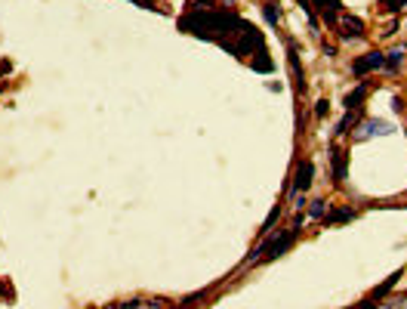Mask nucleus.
<instances>
[{"label": "nucleus", "mask_w": 407, "mask_h": 309, "mask_svg": "<svg viewBox=\"0 0 407 309\" xmlns=\"http://www.w3.org/2000/svg\"><path fill=\"white\" fill-rule=\"evenodd\" d=\"M401 65H404V47H395V50L386 56V68H389V71H398Z\"/></svg>", "instance_id": "obj_9"}, {"label": "nucleus", "mask_w": 407, "mask_h": 309, "mask_svg": "<svg viewBox=\"0 0 407 309\" xmlns=\"http://www.w3.org/2000/svg\"><path fill=\"white\" fill-rule=\"evenodd\" d=\"M312 176H315V164H312V161H299L296 179H293V192H306V189L312 186Z\"/></svg>", "instance_id": "obj_2"}, {"label": "nucleus", "mask_w": 407, "mask_h": 309, "mask_svg": "<svg viewBox=\"0 0 407 309\" xmlns=\"http://www.w3.org/2000/svg\"><path fill=\"white\" fill-rule=\"evenodd\" d=\"M383 4H386V7H389L392 13H401V10H404V4H407V0H383Z\"/></svg>", "instance_id": "obj_18"}, {"label": "nucleus", "mask_w": 407, "mask_h": 309, "mask_svg": "<svg viewBox=\"0 0 407 309\" xmlns=\"http://www.w3.org/2000/svg\"><path fill=\"white\" fill-rule=\"evenodd\" d=\"M327 108H330L327 99H318V102H315V114H318V118H324V114H327Z\"/></svg>", "instance_id": "obj_17"}, {"label": "nucleus", "mask_w": 407, "mask_h": 309, "mask_svg": "<svg viewBox=\"0 0 407 309\" xmlns=\"http://www.w3.org/2000/svg\"><path fill=\"white\" fill-rule=\"evenodd\" d=\"M352 217H355L352 207H340L336 213H327V223H346V220H352Z\"/></svg>", "instance_id": "obj_12"}, {"label": "nucleus", "mask_w": 407, "mask_h": 309, "mask_svg": "<svg viewBox=\"0 0 407 309\" xmlns=\"http://www.w3.org/2000/svg\"><path fill=\"white\" fill-rule=\"evenodd\" d=\"M330 161H333V179H336V182H340V179H346V151L333 148Z\"/></svg>", "instance_id": "obj_7"}, {"label": "nucleus", "mask_w": 407, "mask_h": 309, "mask_svg": "<svg viewBox=\"0 0 407 309\" xmlns=\"http://www.w3.org/2000/svg\"><path fill=\"white\" fill-rule=\"evenodd\" d=\"M315 7L321 10V16H324V22H327V25H333L336 22V16H340V0H315Z\"/></svg>", "instance_id": "obj_3"}, {"label": "nucleus", "mask_w": 407, "mask_h": 309, "mask_svg": "<svg viewBox=\"0 0 407 309\" xmlns=\"http://www.w3.org/2000/svg\"><path fill=\"white\" fill-rule=\"evenodd\" d=\"M309 213L315 217V220H324V217H327V201H312V207H309Z\"/></svg>", "instance_id": "obj_13"}, {"label": "nucleus", "mask_w": 407, "mask_h": 309, "mask_svg": "<svg viewBox=\"0 0 407 309\" xmlns=\"http://www.w3.org/2000/svg\"><path fill=\"white\" fill-rule=\"evenodd\" d=\"M253 71H272V59H265V50H259V59H253Z\"/></svg>", "instance_id": "obj_15"}, {"label": "nucleus", "mask_w": 407, "mask_h": 309, "mask_svg": "<svg viewBox=\"0 0 407 309\" xmlns=\"http://www.w3.org/2000/svg\"><path fill=\"white\" fill-rule=\"evenodd\" d=\"M374 133H392V130H389V124H383V121H367V124H361V133H358V139H364V136H374Z\"/></svg>", "instance_id": "obj_8"}, {"label": "nucleus", "mask_w": 407, "mask_h": 309, "mask_svg": "<svg viewBox=\"0 0 407 309\" xmlns=\"http://www.w3.org/2000/svg\"><path fill=\"white\" fill-rule=\"evenodd\" d=\"M139 306H142V300H124V303H114L108 309H139Z\"/></svg>", "instance_id": "obj_16"}, {"label": "nucleus", "mask_w": 407, "mask_h": 309, "mask_svg": "<svg viewBox=\"0 0 407 309\" xmlns=\"http://www.w3.org/2000/svg\"><path fill=\"white\" fill-rule=\"evenodd\" d=\"M296 235H299V229H293V226H290V229H284L281 235H272V238H268L259 251H253V254H250V260H247V263H253V260H275V257H281L284 251H287V248L296 241Z\"/></svg>", "instance_id": "obj_1"}, {"label": "nucleus", "mask_w": 407, "mask_h": 309, "mask_svg": "<svg viewBox=\"0 0 407 309\" xmlns=\"http://www.w3.org/2000/svg\"><path fill=\"white\" fill-rule=\"evenodd\" d=\"M401 279H404V269H398V272H392V275H389V279H386V282H383V285H380V288L374 291V300L386 297V294H389V291H392V288H395V285H398Z\"/></svg>", "instance_id": "obj_6"}, {"label": "nucleus", "mask_w": 407, "mask_h": 309, "mask_svg": "<svg viewBox=\"0 0 407 309\" xmlns=\"http://www.w3.org/2000/svg\"><path fill=\"white\" fill-rule=\"evenodd\" d=\"M349 37H364V22L355 19V16L343 19V41H349Z\"/></svg>", "instance_id": "obj_4"}, {"label": "nucleus", "mask_w": 407, "mask_h": 309, "mask_svg": "<svg viewBox=\"0 0 407 309\" xmlns=\"http://www.w3.org/2000/svg\"><path fill=\"white\" fill-rule=\"evenodd\" d=\"M278 220H281V204H278V207H272V213L265 217V223H262V229H259V232H262V235H268V232H272V226H275Z\"/></svg>", "instance_id": "obj_11"}, {"label": "nucleus", "mask_w": 407, "mask_h": 309, "mask_svg": "<svg viewBox=\"0 0 407 309\" xmlns=\"http://www.w3.org/2000/svg\"><path fill=\"white\" fill-rule=\"evenodd\" d=\"M364 62H367V71H380V68H386V56L383 53H367V56H364Z\"/></svg>", "instance_id": "obj_10"}, {"label": "nucleus", "mask_w": 407, "mask_h": 309, "mask_svg": "<svg viewBox=\"0 0 407 309\" xmlns=\"http://www.w3.org/2000/svg\"><path fill=\"white\" fill-rule=\"evenodd\" d=\"M364 96H367V84L361 81V84H358V87L346 96V108H349V111H358V108H361V102H364Z\"/></svg>", "instance_id": "obj_5"}, {"label": "nucleus", "mask_w": 407, "mask_h": 309, "mask_svg": "<svg viewBox=\"0 0 407 309\" xmlns=\"http://www.w3.org/2000/svg\"><path fill=\"white\" fill-rule=\"evenodd\" d=\"M262 13H265L268 25H278V22H281V13H278V4H265V7H262Z\"/></svg>", "instance_id": "obj_14"}]
</instances>
